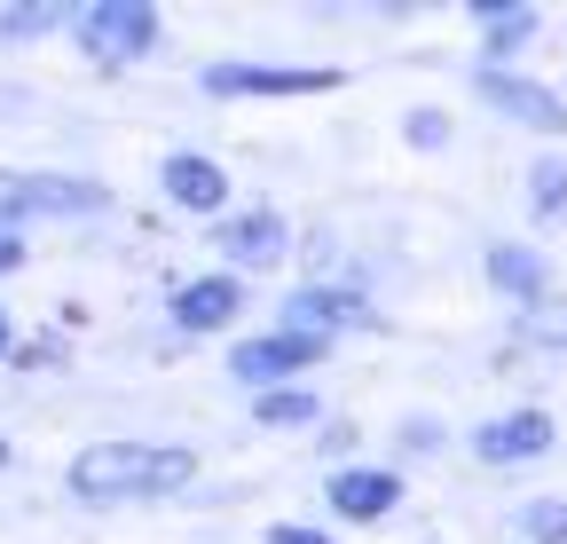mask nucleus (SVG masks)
<instances>
[{"mask_svg": "<svg viewBox=\"0 0 567 544\" xmlns=\"http://www.w3.org/2000/svg\"><path fill=\"white\" fill-rule=\"evenodd\" d=\"M205 482V450L166 434H103L63 458V505L126 513V505H182Z\"/></svg>", "mask_w": 567, "mask_h": 544, "instance_id": "1", "label": "nucleus"}, {"mask_svg": "<svg viewBox=\"0 0 567 544\" xmlns=\"http://www.w3.org/2000/svg\"><path fill=\"white\" fill-rule=\"evenodd\" d=\"M268 324L276 331H308V339H371V331H386V308H379V292L363 285V277H292L276 292V308H268Z\"/></svg>", "mask_w": 567, "mask_h": 544, "instance_id": "2", "label": "nucleus"}, {"mask_svg": "<svg viewBox=\"0 0 567 544\" xmlns=\"http://www.w3.org/2000/svg\"><path fill=\"white\" fill-rule=\"evenodd\" d=\"M71 48H80L87 72L126 80V72H142V63L166 48V9H158V0H80Z\"/></svg>", "mask_w": 567, "mask_h": 544, "instance_id": "3", "label": "nucleus"}, {"mask_svg": "<svg viewBox=\"0 0 567 544\" xmlns=\"http://www.w3.org/2000/svg\"><path fill=\"white\" fill-rule=\"evenodd\" d=\"M339 88H347V63H268V55L197 63L205 103H308V95H339Z\"/></svg>", "mask_w": 567, "mask_h": 544, "instance_id": "4", "label": "nucleus"}, {"mask_svg": "<svg viewBox=\"0 0 567 544\" xmlns=\"http://www.w3.org/2000/svg\"><path fill=\"white\" fill-rule=\"evenodd\" d=\"M331 356H339L331 339L252 324V331H237L229 348H221V371H229V387H237V394H268V387H300V379H316Z\"/></svg>", "mask_w": 567, "mask_h": 544, "instance_id": "5", "label": "nucleus"}, {"mask_svg": "<svg viewBox=\"0 0 567 544\" xmlns=\"http://www.w3.org/2000/svg\"><path fill=\"white\" fill-rule=\"evenodd\" d=\"M465 95L488 111V119H505L513 134H536L544 151L567 143V95L544 80V72H488V63H465Z\"/></svg>", "mask_w": 567, "mask_h": 544, "instance_id": "6", "label": "nucleus"}, {"mask_svg": "<svg viewBox=\"0 0 567 544\" xmlns=\"http://www.w3.org/2000/svg\"><path fill=\"white\" fill-rule=\"evenodd\" d=\"M245 316H252V285L229 277V268H189V277L166 285V339L174 348H189V339H221L229 348L245 331Z\"/></svg>", "mask_w": 567, "mask_h": 544, "instance_id": "7", "label": "nucleus"}, {"mask_svg": "<svg viewBox=\"0 0 567 544\" xmlns=\"http://www.w3.org/2000/svg\"><path fill=\"white\" fill-rule=\"evenodd\" d=\"M316 505H323V528H386L410 505V473L386 465V458L331 465L323 482H316Z\"/></svg>", "mask_w": 567, "mask_h": 544, "instance_id": "8", "label": "nucleus"}, {"mask_svg": "<svg viewBox=\"0 0 567 544\" xmlns=\"http://www.w3.org/2000/svg\"><path fill=\"white\" fill-rule=\"evenodd\" d=\"M205 245H213V268H229V277L252 285V277H276V268L300 253V229H292V214H284V206H268V197H260V206H237L229 222H213Z\"/></svg>", "mask_w": 567, "mask_h": 544, "instance_id": "9", "label": "nucleus"}, {"mask_svg": "<svg viewBox=\"0 0 567 544\" xmlns=\"http://www.w3.org/2000/svg\"><path fill=\"white\" fill-rule=\"evenodd\" d=\"M465 458L481 473H536L559 458V419L544 411V402H513V411H488L473 434H457Z\"/></svg>", "mask_w": 567, "mask_h": 544, "instance_id": "10", "label": "nucleus"}, {"mask_svg": "<svg viewBox=\"0 0 567 544\" xmlns=\"http://www.w3.org/2000/svg\"><path fill=\"white\" fill-rule=\"evenodd\" d=\"M158 206H166L174 222L213 229V222H229V214H237V174H229L221 158H213V151L174 143V151L158 158Z\"/></svg>", "mask_w": 567, "mask_h": 544, "instance_id": "11", "label": "nucleus"}, {"mask_svg": "<svg viewBox=\"0 0 567 544\" xmlns=\"http://www.w3.org/2000/svg\"><path fill=\"white\" fill-rule=\"evenodd\" d=\"M481 285L513 316H528V308L559 300V268H551V253L536 237H481Z\"/></svg>", "mask_w": 567, "mask_h": 544, "instance_id": "12", "label": "nucleus"}, {"mask_svg": "<svg viewBox=\"0 0 567 544\" xmlns=\"http://www.w3.org/2000/svg\"><path fill=\"white\" fill-rule=\"evenodd\" d=\"M465 17L481 32L473 63H488V72H520V55L544 40V9H536V0H465Z\"/></svg>", "mask_w": 567, "mask_h": 544, "instance_id": "13", "label": "nucleus"}, {"mask_svg": "<svg viewBox=\"0 0 567 544\" xmlns=\"http://www.w3.org/2000/svg\"><path fill=\"white\" fill-rule=\"evenodd\" d=\"M245 419H252L260 434H316V427L331 419V394H323L316 379H300V387H268V394H245Z\"/></svg>", "mask_w": 567, "mask_h": 544, "instance_id": "14", "label": "nucleus"}, {"mask_svg": "<svg viewBox=\"0 0 567 544\" xmlns=\"http://www.w3.org/2000/svg\"><path fill=\"white\" fill-rule=\"evenodd\" d=\"M520 214L528 229H567V151H536L528 174H520Z\"/></svg>", "mask_w": 567, "mask_h": 544, "instance_id": "15", "label": "nucleus"}, {"mask_svg": "<svg viewBox=\"0 0 567 544\" xmlns=\"http://www.w3.org/2000/svg\"><path fill=\"white\" fill-rule=\"evenodd\" d=\"M71 0H9V9H0V48H40V40H71Z\"/></svg>", "mask_w": 567, "mask_h": 544, "instance_id": "16", "label": "nucleus"}, {"mask_svg": "<svg viewBox=\"0 0 567 544\" xmlns=\"http://www.w3.org/2000/svg\"><path fill=\"white\" fill-rule=\"evenodd\" d=\"M442 450H457V434H450L442 411H402L386 427V465H425V458H442Z\"/></svg>", "mask_w": 567, "mask_h": 544, "instance_id": "17", "label": "nucleus"}, {"mask_svg": "<svg viewBox=\"0 0 567 544\" xmlns=\"http://www.w3.org/2000/svg\"><path fill=\"white\" fill-rule=\"evenodd\" d=\"M505 536L513 544H567V490H544V497L505 505Z\"/></svg>", "mask_w": 567, "mask_h": 544, "instance_id": "18", "label": "nucleus"}, {"mask_svg": "<svg viewBox=\"0 0 567 544\" xmlns=\"http://www.w3.org/2000/svg\"><path fill=\"white\" fill-rule=\"evenodd\" d=\"M402 151H410V158H450V151H457V119H450L442 103H410V111H402Z\"/></svg>", "mask_w": 567, "mask_h": 544, "instance_id": "19", "label": "nucleus"}, {"mask_svg": "<svg viewBox=\"0 0 567 544\" xmlns=\"http://www.w3.org/2000/svg\"><path fill=\"white\" fill-rule=\"evenodd\" d=\"M513 348H528V356H567V300H544V308L513 316Z\"/></svg>", "mask_w": 567, "mask_h": 544, "instance_id": "20", "label": "nucleus"}, {"mask_svg": "<svg viewBox=\"0 0 567 544\" xmlns=\"http://www.w3.org/2000/svg\"><path fill=\"white\" fill-rule=\"evenodd\" d=\"M354 442H363V434H354L347 419H323V427L308 434V450L323 458V473H331V465H354V458H363V450H354Z\"/></svg>", "mask_w": 567, "mask_h": 544, "instance_id": "21", "label": "nucleus"}, {"mask_svg": "<svg viewBox=\"0 0 567 544\" xmlns=\"http://www.w3.org/2000/svg\"><path fill=\"white\" fill-rule=\"evenodd\" d=\"M260 544H339V528H323V521H300V513H284V521H268V528H260Z\"/></svg>", "mask_w": 567, "mask_h": 544, "instance_id": "22", "label": "nucleus"}, {"mask_svg": "<svg viewBox=\"0 0 567 544\" xmlns=\"http://www.w3.org/2000/svg\"><path fill=\"white\" fill-rule=\"evenodd\" d=\"M48 363H63V339H55V331H40V339H24V348H17V363H9V371H48Z\"/></svg>", "mask_w": 567, "mask_h": 544, "instance_id": "23", "label": "nucleus"}, {"mask_svg": "<svg viewBox=\"0 0 567 544\" xmlns=\"http://www.w3.org/2000/svg\"><path fill=\"white\" fill-rule=\"evenodd\" d=\"M24 260H32V237L24 229H0V285L24 277Z\"/></svg>", "mask_w": 567, "mask_h": 544, "instance_id": "24", "label": "nucleus"}, {"mask_svg": "<svg viewBox=\"0 0 567 544\" xmlns=\"http://www.w3.org/2000/svg\"><path fill=\"white\" fill-rule=\"evenodd\" d=\"M17 348H24V331H17V308H9V300H0V371H9V363H17Z\"/></svg>", "mask_w": 567, "mask_h": 544, "instance_id": "25", "label": "nucleus"}, {"mask_svg": "<svg viewBox=\"0 0 567 544\" xmlns=\"http://www.w3.org/2000/svg\"><path fill=\"white\" fill-rule=\"evenodd\" d=\"M9 465H17V442H9V434H0V473H9Z\"/></svg>", "mask_w": 567, "mask_h": 544, "instance_id": "26", "label": "nucleus"}, {"mask_svg": "<svg viewBox=\"0 0 567 544\" xmlns=\"http://www.w3.org/2000/svg\"><path fill=\"white\" fill-rule=\"evenodd\" d=\"M559 95H567V88H559Z\"/></svg>", "mask_w": 567, "mask_h": 544, "instance_id": "27", "label": "nucleus"}]
</instances>
